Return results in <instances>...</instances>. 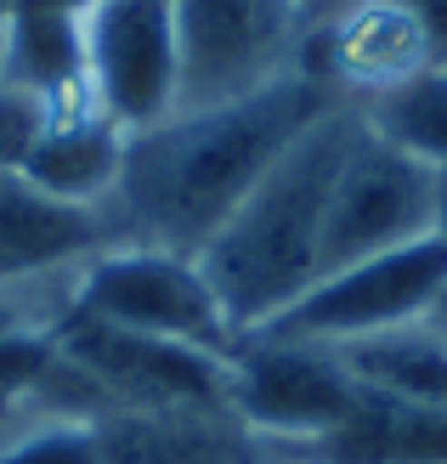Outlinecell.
Instances as JSON below:
<instances>
[{
  "instance_id": "cell-1",
  "label": "cell",
  "mask_w": 447,
  "mask_h": 464,
  "mask_svg": "<svg viewBox=\"0 0 447 464\" xmlns=\"http://www.w3.org/2000/svg\"><path fill=\"white\" fill-rule=\"evenodd\" d=\"M345 97L317 74L295 68L289 80L227 108L170 113L164 125L125 142V170L108 198L120 244L199 255L221 221L255 193L277 159Z\"/></svg>"
},
{
  "instance_id": "cell-2",
  "label": "cell",
  "mask_w": 447,
  "mask_h": 464,
  "mask_svg": "<svg viewBox=\"0 0 447 464\" xmlns=\"http://www.w3.org/2000/svg\"><path fill=\"white\" fill-rule=\"evenodd\" d=\"M363 136L357 102L328 108L323 120L289 142V153L255 181V193L221 221L193 261L209 277L232 334H255L284 317L323 272V216L345 153Z\"/></svg>"
},
{
  "instance_id": "cell-3",
  "label": "cell",
  "mask_w": 447,
  "mask_h": 464,
  "mask_svg": "<svg viewBox=\"0 0 447 464\" xmlns=\"http://www.w3.org/2000/svg\"><path fill=\"white\" fill-rule=\"evenodd\" d=\"M306 34L295 0H176V113L227 108L289 80Z\"/></svg>"
},
{
  "instance_id": "cell-4",
  "label": "cell",
  "mask_w": 447,
  "mask_h": 464,
  "mask_svg": "<svg viewBox=\"0 0 447 464\" xmlns=\"http://www.w3.org/2000/svg\"><path fill=\"white\" fill-rule=\"evenodd\" d=\"M68 312L108 323V329L221 352V357H232V345H238L209 277L199 272V261L193 255H170V249L120 244V249L91 255L74 277V306Z\"/></svg>"
},
{
  "instance_id": "cell-5",
  "label": "cell",
  "mask_w": 447,
  "mask_h": 464,
  "mask_svg": "<svg viewBox=\"0 0 447 464\" xmlns=\"http://www.w3.org/2000/svg\"><path fill=\"white\" fill-rule=\"evenodd\" d=\"M442 284H447V244L431 232V238H413L403 249L368 255V261H351L340 272L317 277L284 317H272L267 329H255V334L345 345V340L396 329V323L431 317Z\"/></svg>"
},
{
  "instance_id": "cell-6",
  "label": "cell",
  "mask_w": 447,
  "mask_h": 464,
  "mask_svg": "<svg viewBox=\"0 0 447 464\" xmlns=\"http://www.w3.org/2000/svg\"><path fill=\"white\" fill-rule=\"evenodd\" d=\"M363 385L345 374L335 345L244 334L232 345V413L267 448H300L335 430L357 408Z\"/></svg>"
},
{
  "instance_id": "cell-7",
  "label": "cell",
  "mask_w": 447,
  "mask_h": 464,
  "mask_svg": "<svg viewBox=\"0 0 447 464\" xmlns=\"http://www.w3.org/2000/svg\"><path fill=\"white\" fill-rule=\"evenodd\" d=\"M85 91L125 136L176 113V0H91L80 12Z\"/></svg>"
},
{
  "instance_id": "cell-8",
  "label": "cell",
  "mask_w": 447,
  "mask_h": 464,
  "mask_svg": "<svg viewBox=\"0 0 447 464\" xmlns=\"http://www.w3.org/2000/svg\"><path fill=\"white\" fill-rule=\"evenodd\" d=\"M413 238H431V165L396 153L363 125L357 148L345 153V165L335 176V193H328L317 277L351 261H368V255L403 249Z\"/></svg>"
},
{
  "instance_id": "cell-9",
  "label": "cell",
  "mask_w": 447,
  "mask_h": 464,
  "mask_svg": "<svg viewBox=\"0 0 447 464\" xmlns=\"http://www.w3.org/2000/svg\"><path fill=\"white\" fill-rule=\"evenodd\" d=\"M300 68L317 74L323 85H335L345 102H368L380 91L436 68V57L425 29L396 0H357L351 12L328 17L306 34Z\"/></svg>"
},
{
  "instance_id": "cell-10",
  "label": "cell",
  "mask_w": 447,
  "mask_h": 464,
  "mask_svg": "<svg viewBox=\"0 0 447 464\" xmlns=\"http://www.w3.org/2000/svg\"><path fill=\"white\" fill-rule=\"evenodd\" d=\"M102 249H120L108 204H68L23 170H0V289L80 272Z\"/></svg>"
},
{
  "instance_id": "cell-11",
  "label": "cell",
  "mask_w": 447,
  "mask_h": 464,
  "mask_svg": "<svg viewBox=\"0 0 447 464\" xmlns=\"http://www.w3.org/2000/svg\"><path fill=\"white\" fill-rule=\"evenodd\" d=\"M125 142L131 136L108 120L97 102H68L45 108V125L34 148L23 153V176L40 193L68 198V204H108L125 170Z\"/></svg>"
},
{
  "instance_id": "cell-12",
  "label": "cell",
  "mask_w": 447,
  "mask_h": 464,
  "mask_svg": "<svg viewBox=\"0 0 447 464\" xmlns=\"http://www.w3.org/2000/svg\"><path fill=\"white\" fill-rule=\"evenodd\" d=\"M102 464H272L232 413H97Z\"/></svg>"
},
{
  "instance_id": "cell-13",
  "label": "cell",
  "mask_w": 447,
  "mask_h": 464,
  "mask_svg": "<svg viewBox=\"0 0 447 464\" xmlns=\"http://www.w3.org/2000/svg\"><path fill=\"white\" fill-rule=\"evenodd\" d=\"M345 374L363 391L403 408H425V413H447V334L431 317L396 323V329L363 334L335 345Z\"/></svg>"
},
{
  "instance_id": "cell-14",
  "label": "cell",
  "mask_w": 447,
  "mask_h": 464,
  "mask_svg": "<svg viewBox=\"0 0 447 464\" xmlns=\"http://www.w3.org/2000/svg\"><path fill=\"white\" fill-rule=\"evenodd\" d=\"M0 85H17L45 108L91 102L85 91V52H80V17L17 6L0 29Z\"/></svg>"
},
{
  "instance_id": "cell-15",
  "label": "cell",
  "mask_w": 447,
  "mask_h": 464,
  "mask_svg": "<svg viewBox=\"0 0 447 464\" xmlns=\"http://www.w3.org/2000/svg\"><path fill=\"white\" fill-rule=\"evenodd\" d=\"M357 113L396 153H408L431 170L447 165V68H425V74L380 91V97L357 102Z\"/></svg>"
},
{
  "instance_id": "cell-16",
  "label": "cell",
  "mask_w": 447,
  "mask_h": 464,
  "mask_svg": "<svg viewBox=\"0 0 447 464\" xmlns=\"http://www.w3.org/2000/svg\"><path fill=\"white\" fill-rule=\"evenodd\" d=\"M0 464H102V430L80 413L29 408L0 430Z\"/></svg>"
},
{
  "instance_id": "cell-17",
  "label": "cell",
  "mask_w": 447,
  "mask_h": 464,
  "mask_svg": "<svg viewBox=\"0 0 447 464\" xmlns=\"http://www.w3.org/2000/svg\"><path fill=\"white\" fill-rule=\"evenodd\" d=\"M45 125V102L17 85H0V170H17Z\"/></svg>"
},
{
  "instance_id": "cell-18",
  "label": "cell",
  "mask_w": 447,
  "mask_h": 464,
  "mask_svg": "<svg viewBox=\"0 0 447 464\" xmlns=\"http://www.w3.org/2000/svg\"><path fill=\"white\" fill-rule=\"evenodd\" d=\"M419 29H425V40H431V57H436V68H447V0H396Z\"/></svg>"
},
{
  "instance_id": "cell-19",
  "label": "cell",
  "mask_w": 447,
  "mask_h": 464,
  "mask_svg": "<svg viewBox=\"0 0 447 464\" xmlns=\"http://www.w3.org/2000/svg\"><path fill=\"white\" fill-rule=\"evenodd\" d=\"M431 232L447 244V165L431 170Z\"/></svg>"
},
{
  "instance_id": "cell-20",
  "label": "cell",
  "mask_w": 447,
  "mask_h": 464,
  "mask_svg": "<svg viewBox=\"0 0 447 464\" xmlns=\"http://www.w3.org/2000/svg\"><path fill=\"white\" fill-rule=\"evenodd\" d=\"M357 0H295V12L306 17V29H317V23H328V17H340V12H351Z\"/></svg>"
},
{
  "instance_id": "cell-21",
  "label": "cell",
  "mask_w": 447,
  "mask_h": 464,
  "mask_svg": "<svg viewBox=\"0 0 447 464\" xmlns=\"http://www.w3.org/2000/svg\"><path fill=\"white\" fill-rule=\"evenodd\" d=\"M17 6H34V12H68V17H80L91 0H17Z\"/></svg>"
},
{
  "instance_id": "cell-22",
  "label": "cell",
  "mask_w": 447,
  "mask_h": 464,
  "mask_svg": "<svg viewBox=\"0 0 447 464\" xmlns=\"http://www.w3.org/2000/svg\"><path fill=\"white\" fill-rule=\"evenodd\" d=\"M431 323L447 334V284H442V295H436V306H431Z\"/></svg>"
},
{
  "instance_id": "cell-23",
  "label": "cell",
  "mask_w": 447,
  "mask_h": 464,
  "mask_svg": "<svg viewBox=\"0 0 447 464\" xmlns=\"http://www.w3.org/2000/svg\"><path fill=\"white\" fill-rule=\"evenodd\" d=\"M12 12H17V0H0V29L12 23Z\"/></svg>"
}]
</instances>
